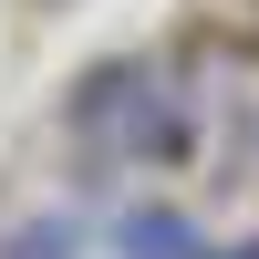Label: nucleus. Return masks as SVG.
<instances>
[{
	"instance_id": "f257e3e1",
	"label": "nucleus",
	"mask_w": 259,
	"mask_h": 259,
	"mask_svg": "<svg viewBox=\"0 0 259 259\" xmlns=\"http://www.w3.org/2000/svg\"><path fill=\"white\" fill-rule=\"evenodd\" d=\"M114 259H207V239H197V218L187 207H124V228H114Z\"/></svg>"
},
{
	"instance_id": "f03ea898",
	"label": "nucleus",
	"mask_w": 259,
	"mask_h": 259,
	"mask_svg": "<svg viewBox=\"0 0 259 259\" xmlns=\"http://www.w3.org/2000/svg\"><path fill=\"white\" fill-rule=\"evenodd\" d=\"M94 239H83V218H62V207H41V218H21L11 239H0V259H83Z\"/></svg>"
},
{
	"instance_id": "7ed1b4c3",
	"label": "nucleus",
	"mask_w": 259,
	"mask_h": 259,
	"mask_svg": "<svg viewBox=\"0 0 259 259\" xmlns=\"http://www.w3.org/2000/svg\"><path fill=\"white\" fill-rule=\"evenodd\" d=\"M207 259H259V239H228V249H207Z\"/></svg>"
}]
</instances>
